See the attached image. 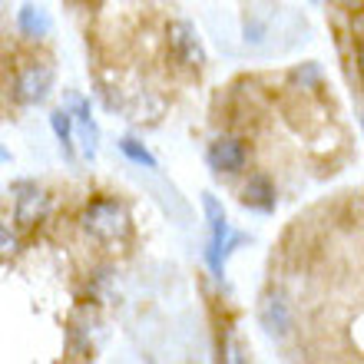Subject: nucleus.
<instances>
[{
  "mask_svg": "<svg viewBox=\"0 0 364 364\" xmlns=\"http://www.w3.org/2000/svg\"><path fill=\"white\" fill-rule=\"evenodd\" d=\"M50 126H53L60 146H63L67 153H73V116H70L67 109H57V113L50 116Z\"/></svg>",
  "mask_w": 364,
  "mask_h": 364,
  "instance_id": "nucleus-11",
  "label": "nucleus"
},
{
  "mask_svg": "<svg viewBox=\"0 0 364 364\" xmlns=\"http://www.w3.org/2000/svg\"><path fill=\"white\" fill-rule=\"evenodd\" d=\"M129 209L119 199H96L83 212V229L96 242H119L129 235Z\"/></svg>",
  "mask_w": 364,
  "mask_h": 364,
  "instance_id": "nucleus-1",
  "label": "nucleus"
},
{
  "mask_svg": "<svg viewBox=\"0 0 364 364\" xmlns=\"http://www.w3.org/2000/svg\"><path fill=\"white\" fill-rule=\"evenodd\" d=\"M169 47H173L176 60H179L182 67H202L205 63V50H202L199 33L186 20H176L173 27H169Z\"/></svg>",
  "mask_w": 364,
  "mask_h": 364,
  "instance_id": "nucleus-4",
  "label": "nucleus"
},
{
  "mask_svg": "<svg viewBox=\"0 0 364 364\" xmlns=\"http://www.w3.org/2000/svg\"><path fill=\"white\" fill-rule=\"evenodd\" d=\"M119 149H123L126 156H129V159H133L136 166H146V169H156V156L149 153V149H146L143 143H136V139H129V136H126V139H119Z\"/></svg>",
  "mask_w": 364,
  "mask_h": 364,
  "instance_id": "nucleus-12",
  "label": "nucleus"
},
{
  "mask_svg": "<svg viewBox=\"0 0 364 364\" xmlns=\"http://www.w3.org/2000/svg\"><path fill=\"white\" fill-rule=\"evenodd\" d=\"M50 209V196L40 189H27L23 196H17V222L20 225H33L47 215Z\"/></svg>",
  "mask_w": 364,
  "mask_h": 364,
  "instance_id": "nucleus-8",
  "label": "nucleus"
},
{
  "mask_svg": "<svg viewBox=\"0 0 364 364\" xmlns=\"http://www.w3.org/2000/svg\"><path fill=\"white\" fill-rule=\"evenodd\" d=\"M202 205H205V215H209L212 222V242H209V265L215 275H222V262H225V252L232 249V245H239V242H245V235H229V219H225V212H222V205L215 199H212L209 192L202 196Z\"/></svg>",
  "mask_w": 364,
  "mask_h": 364,
  "instance_id": "nucleus-2",
  "label": "nucleus"
},
{
  "mask_svg": "<svg viewBox=\"0 0 364 364\" xmlns=\"http://www.w3.org/2000/svg\"><path fill=\"white\" fill-rule=\"evenodd\" d=\"M259 318H262V328H265L272 338H288L291 335V308H288V301L282 295L265 298Z\"/></svg>",
  "mask_w": 364,
  "mask_h": 364,
  "instance_id": "nucleus-6",
  "label": "nucleus"
},
{
  "mask_svg": "<svg viewBox=\"0 0 364 364\" xmlns=\"http://www.w3.org/2000/svg\"><path fill=\"white\" fill-rule=\"evenodd\" d=\"M17 23L20 30L27 33V37H47L50 33V17H47V10L37 7V4H23L17 14Z\"/></svg>",
  "mask_w": 364,
  "mask_h": 364,
  "instance_id": "nucleus-9",
  "label": "nucleus"
},
{
  "mask_svg": "<svg viewBox=\"0 0 364 364\" xmlns=\"http://www.w3.org/2000/svg\"><path fill=\"white\" fill-rule=\"evenodd\" d=\"M50 90H53V70L30 67V70H23L17 77V83H14V100L23 106H37L50 96Z\"/></svg>",
  "mask_w": 364,
  "mask_h": 364,
  "instance_id": "nucleus-3",
  "label": "nucleus"
},
{
  "mask_svg": "<svg viewBox=\"0 0 364 364\" xmlns=\"http://www.w3.org/2000/svg\"><path fill=\"white\" fill-rule=\"evenodd\" d=\"M14 249H17V235H14V232L0 222V255H10Z\"/></svg>",
  "mask_w": 364,
  "mask_h": 364,
  "instance_id": "nucleus-13",
  "label": "nucleus"
},
{
  "mask_svg": "<svg viewBox=\"0 0 364 364\" xmlns=\"http://www.w3.org/2000/svg\"><path fill=\"white\" fill-rule=\"evenodd\" d=\"M77 119H80V129H77V139H80V149H83V156L87 159H93L96 156V139H100V129H96L93 116H90V103H83L80 100L77 103Z\"/></svg>",
  "mask_w": 364,
  "mask_h": 364,
  "instance_id": "nucleus-10",
  "label": "nucleus"
},
{
  "mask_svg": "<svg viewBox=\"0 0 364 364\" xmlns=\"http://www.w3.org/2000/svg\"><path fill=\"white\" fill-rule=\"evenodd\" d=\"M242 202L252 205V209H259V212H272L275 209V182H272L265 173L249 176L245 189H242Z\"/></svg>",
  "mask_w": 364,
  "mask_h": 364,
  "instance_id": "nucleus-7",
  "label": "nucleus"
},
{
  "mask_svg": "<svg viewBox=\"0 0 364 364\" xmlns=\"http://www.w3.org/2000/svg\"><path fill=\"white\" fill-rule=\"evenodd\" d=\"M0 14H4V4H0Z\"/></svg>",
  "mask_w": 364,
  "mask_h": 364,
  "instance_id": "nucleus-14",
  "label": "nucleus"
},
{
  "mask_svg": "<svg viewBox=\"0 0 364 364\" xmlns=\"http://www.w3.org/2000/svg\"><path fill=\"white\" fill-rule=\"evenodd\" d=\"M245 163H249V149H245V143L242 139H235V136H222V139H215L209 149V166L215 169V173H242L245 169Z\"/></svg>",
  "mask_w": 364,
  "mask_h": 364,
  "instance_id": "nucleus-5",
  "label": "nucleus"
}]
</instances>
